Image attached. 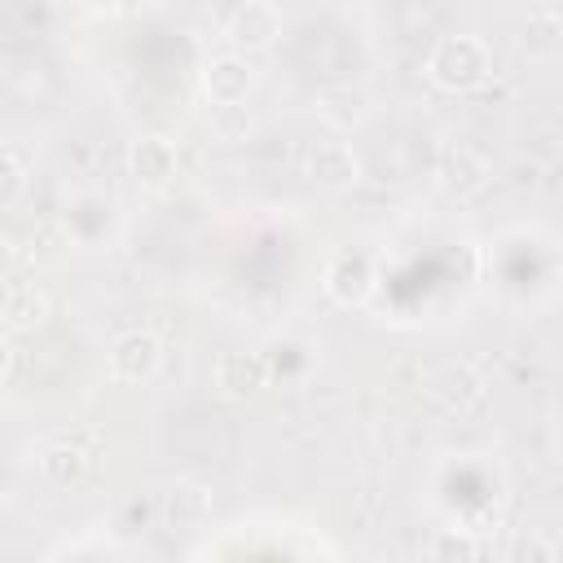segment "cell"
<instances>
[{"mask_svg":"<svg viewBox=\"0 0 563 563\" xmlns=\"http://www.w3.org/2000/svg\"><path fill=\"white\" fill-rule=\"evenodd\" d=\"M163 365V339L154 330H123L110 343V374L119 383H145Z\"/></svg>","mask_w":563,"mask_h":563,"instance_id":"277c9868","label":"cell"},{"mask_svg":"<svg viewBox=\"0 0 563 563\" xmlns=\"http://www.w3.org/2000/svg\"><path fill=\"white\" fill-rule=\"evenodd\" d=\"M303 172H308V180H312L317 189L343 194V189H352V185L361 180V158H356L352 145H343V141H321V145L308 150Z\"/></svg>","mask_w":563,"mask_h":563,"instance_id":"ba28073f","label":"cell"},{"mask_svg":"<svg viewBox=\"0 0 563 563\" xmlns=\"http://www.w3.org/2000/svg\"><path fill=\"white\" fill-rule=\"evenodd\" d=\"M176 163H180V158H176V145H172L167 136H158V132L136 136L132 150H128V167H132V176H136L145 189H163V185H172Z\"/></svg>","mask_w":563,"mask_h":563,"instance_id":"30bf717a","label":"cell"},{"mask_svg":"<svg viewBox=\"0 0 563 563\" xmlns=\"http://www.w3.org/2000/svg\"><path fill=\"white\" fill-rule=\"evenodd\" d=\"M48 321V295L31 282H9L4 290V330L9 334H31Z\"/></svg>","mask_w":563,"mask_h":563,"instance_id":"7c38bea8","label":"cell"},{"mask_svg":"<svg viewBox=\"0 0 563 563\" xmlns=\"http://www.w3.org/2000/svg\"><path fill=\"white\" fill-rule=\"evenodd\" d=\"M374 286H378V273L361 251H339L321 273V290L343 308H361L374 295Z\"/></svg>","mask_w":563,"mask_h":563,"instance_id":"3957f363","label":"cell"},{"mask_svg":"<svg viewBox=\"0 0 563 563\" xmlns=\"http://www.w3.org/2000/svg\"><path fill=\"white\" fill-rule=\"evenodd\" d=\"M431 396H435L449 413H471V409L484 400V378H479L471 365L449 361V365H440V369L431 374Z\"/></svg>","mask_w":563,"mask_h":563,"instance_id":"8fae6325","label":"cell"},{"mask_svg":"<svg viewBox=\"0 0 563 563\" xmlns=\"http://www.w3.org/2000/svg\"><path fill=\"white\" fill-rule=\"evenodd\" d=\"M26 172H31V163H26L22 145H18V141H9V145H4V185H0V198H4V202H13V198L22 194Z\"/></svg>","mask_w":563,"mask_h":563,"instance_id":"5bb4252c","label":"cell"},{"mask_svg":"<svg viewBox=\"0 0 563 563\" xmlns=\"http://www.w3.org/2000/svg\"><path fill=\"white\" fill-rule=\"evenodd\" d=\"M211 128L220 141H238V136H246L251 114H246V106H211Z\"/></svg>","mask_w":563,"mask_h":563,"instance_id":"9a60e30c","label":"cell"},{"mask_svg":"<svg viewBox=\"0 0 563 563\" xmlns=\"http://www.w3.org/2000/svg\"><path fill=\"white\" fill-rule=\"evenodd\" d=\"M427 75L444 92H475L493 75V53L479 35H444L427 53Z\"/></svg>","mask_w":563,"mask_h":563,"instance_id":"6da1fadb","label":"cell"},{"mask_svg":"<svg viewBox=\"0 0 563 563\" xmlns=\"http://www.w3.org/2000/svg\"><path fill=\"white\" fill-rule=\"evenodd\" d=\"M440 176H444V185H449L453 194H471V189H479V185H484V163H479L475 154L457 150V154H444Z\"/></svg>","mask_w":563,"mask_h":563,"instance_id":"4fadbf2b","label":"cell"},{"mask_svg":"<svg viewBox=\"0 0 563 563\" xmlns=\"http://www.w3.org/2000/svg\"><path fill=\"white\" fill-rule=\"evenodd\" d=\"M101 462V435L88 431V427H70V431H57L40 444L35 453V466L40 475L53 484V488H75L84 484Z\"/></svg>","mask_w":563,"mask_h":563,"instance_id":"7a4b0ae2","label":"cell"},{"mask_svg":"<svg viewBox=\"0 0 563 563\" xmlns=\"http://www.w3.org/2000/svg\"><path fill=\"white\" fill-rule=\"evenodd\" d=\"M224 35H229V44L242 48V53L273 48V40L282 35V13H277V4H268V0H242V4L229 13Z\"/></svg>","mask_w":563,"mask_h":563,"instance_id":"5b68a950","label":"cell"},{"mask_svg":"<svg viewBox=\"0 0 563 563\" xmlns=\"http://www.w3.org/2000/svg\"><path fill=\"white\" fill-rule=\"evenodd\" d=\"M431 554H435V559H475V554H484V545L471 541V537H462V528H444V532L435 537Z\"/></svg>","mask_w":563,"mask_h":563,"instance_id":"2e32d148","label":"cell"},{"mask_svg":"<svg viewBox=\"0 0 563 563\" xmlns=\"http://www.w3.org/2000/svg\"><path fill=\"white\" fill-rule=\"evenodd\" d=\"M268 383V361L260 352H220L211 365V387L224 400H251Z\"/></svg>","mask_w":563,"mask_h":563,"instance_id":"8992f818","label":"cell"},{"mask_svg":"<svg viewBox=\"0 0 563 563\" xmlns=\"http://www.w3.org/2000/svg\"><path fill=\"white\" fill-rule=\"evenodd\" d=\"M154 506H158V523L163 528H198V523H207V515H211V493L202 488V484H194V479H172L167 488H158L154 493Z\"/></svg>","mask_w":563,"mask_h":563,"instance_id":"52a82bcc","label":"cell"},{"mask_svg":"<svg viewBox=\"0 0 563 563\" xmlns=\"http://www.w3.org/2000/svg\"><path fill=\"white\" fill-rule=\"evenodd\" d=\"M255 88V70L246 57L238 53H224V57H211L202 66V92L211 106H242Z\"/></svg>","mask_w":563,"mask_h":563,"instance_id":"9c48e42d","label":"cell"},{"mask_svg":"<svg viewBox=\"0 0 563 563\" xmlns=\"http://www.w3.org/2000/svg\"><path fill=\"white\" fill-rule=\"evenodd\" d=\"M510 554H515V559H554L559 550H554L550 541H541V537H519Z\"/></svg>","mask_w":563,"mask_h":563,"instance_id":"e0dca14e","label":"cell"}]
</instances>
